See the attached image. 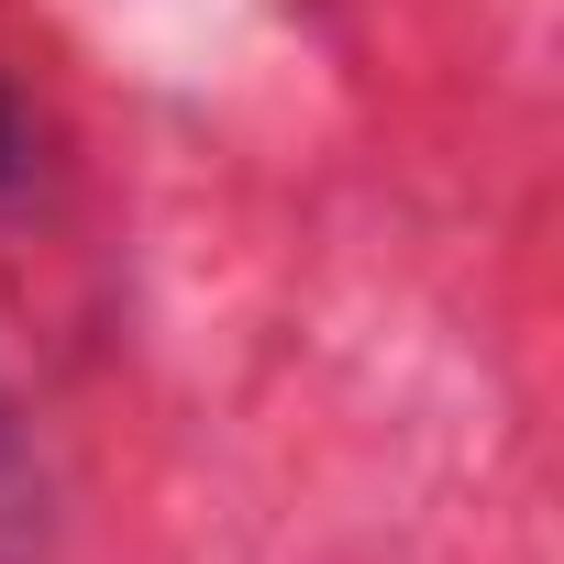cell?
Segmentation results:
<instances>
[{"label":"cell","instance_id":"obj_1","mask_svg":"<svg viewBox=\"0 0 564 564\" xmlns=\"http://www.w3.org/2000/svg\"><path fill=\"white\" fill-rule=\"evenodd\" d=\"M0 531H34V454H23V410L0 388Z\"/></svg>","mask_w":564,"mask_h":564},{"label":"cell","instance_id":"obj_2","mask_svg":"<svg viewBox=\"0 0 564 564\" xmlns=\"http://www.w3.org/2000/svg\"><path fill=\"white\" fill-rule=\"evenodd\" d=\"M23 177V122H12V100H0V188Z\"/></svg>","mask_w":564,"mask_h":564}]
</instances>
